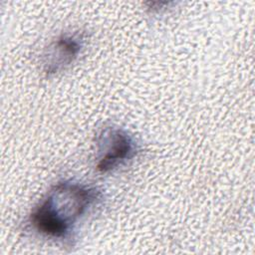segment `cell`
Returning <instances> with one entry per match:
<instances>
[{
    "label": "cell",
    "mask_w": 255,
    "mask_h": 255,
    "mask_svg": "<svg viewBox=\"0 0 255 255\" xmlns=\"http://www.w3.org/2000/svg\"><path fill=\"white\" fill-rule=\"evenodd\" d=\"M102 199L97 187L62 180L57 182L33 209L29 223L52 239H69L77 223Z\"/></svg>",
    "instance_id": "1"
},
{
    "label": "cell",
    "mask_w": 255,
    "mask_h": 255,
    "mask_svg": "<svg viewBox=\"0 0 255 255\" xmlns=\"http://www.w3.org/2000/svg\"><path fill=\"white\" fill-rule=\"evenodd\" d=\"M84 42V35L80 33L59 37L49 46L44 55V72L47 75H54L67 68L80 54Z\"/></svg>",
    "instance_id": "3"
},
{
    "label": "cell",
    "mask_w": 255,
    "mask_h": 255,
    "mask_svg": "<svg viewBox=\"0 0 255 255\" xmlns=\"http://www.w3.org/2000/svg\"><path fill=\"white\" fill-rule=\"evenodd\" d=\"M97 169L106 173L133 158L137 145L128 132L121 128L106 127L96 137Z\"/></svg>",
    "instance_id": "2"
}]
</instances>
